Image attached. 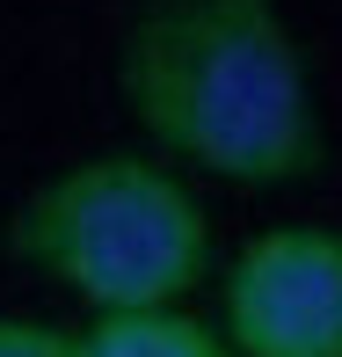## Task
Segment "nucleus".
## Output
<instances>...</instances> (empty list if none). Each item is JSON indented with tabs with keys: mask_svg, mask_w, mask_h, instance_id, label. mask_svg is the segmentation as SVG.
<instances>
[{
	"mask_svg": "<svg viewBox=\"0 0 342 357\" xmlns=\"http://www.w3.org/2000/svg\"><path fill=\"white\" fill-rule=\"evenodd\" d=\"M0 357H73V328L29 314H0Z\"/></svg>",
	"mask_w": 342,
	"mask_h": 357,
	"instance_id": "5",
	"label": "nucleus"
},
{
	"mask_svg": "<svg viewBox=\"0 0 342 357\" xmlns=\"http://www.w3.org/2000/svg\"><path fill=\"white\" fill-rule=\"evenodd\" d=\"M226 357H342V234L270 226L219 284Z\"/></svg>",
	"mask_w": 342,
	"mask_h": 357,
	"instance_id": "3",
	"label": "nucleus"
},
{
	"mask_svg": "<svg viewBox=\"0 0 342 357\" xmlns=\"http://www.w3.org/2000/svg\"><path fill=\"white\" fill-rule=\"evenodd\" d=\"M124 102L168 160L240 190L320 168L306 52L277 0H160L124 37Z\"/></svg>",
	"mask_w": 342,
	"mask_h": 357,
	"instance_id": "1",
	"label": "nucleus"
},
{
	"mask_svg": "<svg viewBox=\"0 0 342 357\" xmlns=\"http://www.w3.org/2000/svg\"><path fill=\"white\" fill-rule=\"evenodd\" d=\"M73 357H226V343L182 306H117L73 328Z\"/></svg>",
	"mask_w": 342,
	"mask_h": 357,
	"instance_id": "4",
	"label": "nucleus"
},
{
	"mask_svg": "<svg viewBox=\"0 0 342 357\" xmlns=\"http://www.w3.org/2000/svg\"><path fill=\"white\" fill-rule=\"evenodd\" d=\"M37 278L66 284L95 314L117 306H182L211 270V219L175 183V168L132 153L73 160L8 226Z\"/></svg>",
	"mask_w": 342,
	"mask_h": 357,
	"instance_id": "2",
	"label": "nucleus"
}]
</instances>
